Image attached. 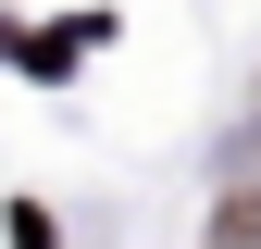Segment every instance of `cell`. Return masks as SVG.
<instances>
[{
    "instance_id": "cell-1",
    "label": "cell",
    "mask_w": 261,
    "mask_h": 249,
    "mask_svg": "<svg viewBox=\"0 0 261 249\" xmlns=\"http://www.w3.org/2000/svg\"><path fill=\"white\" fill-rule=\"evenodd\" d=\"M212 249H261V187H237V200L212 212Z\"/></svg>"
}]
</instances>
